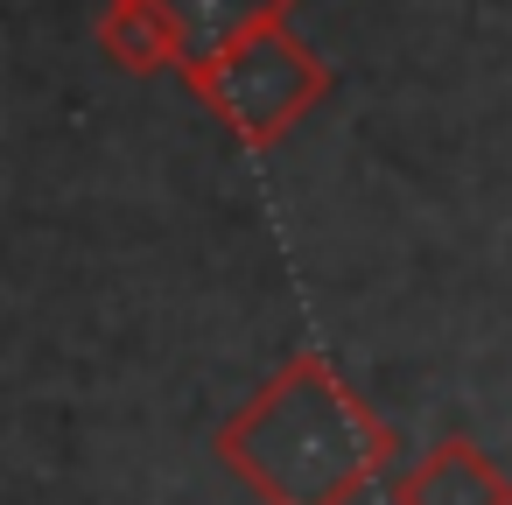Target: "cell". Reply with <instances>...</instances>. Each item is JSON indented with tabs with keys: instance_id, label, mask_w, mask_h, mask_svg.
I'll use <instances>...</instances> for the list:
<instances>
[{
	"instance_id": "277c9868",
	"label": "cell",
	"mask_w": 512,
	"mask_h": 505,
	"mask_svg": "<svg viewBox=\"0 0 512 505\" xmlns=\"http://www.w3.org/2000/svg\"><path fill=\"white\" fill-rule=\"evenodd\" d=\"M99 57L120 64L127 78H155V71H183V36L162 15V0H106L99 22Z\"/></svg>"
},
{
	"instance_id": "5b68a950",
	"label": "cell",
	"mask_w": 512,
	"mask_h": 505,
	"mask_svg": "<svg viewBox=\"0 0 512 505\" xmlns=\"http://www.w3.org/2000/svg\"><path fill=\"white\" fill-rule=\"evenodd\" d=\"M162 15L183 36V64H197V57H211L267 22H288V0H162Z\"/></svg>"
},
{
	"instance_id": "3957f363",
	"label": "cell",
	"mask_w": 512,
	"mask_h": 505,
	"mask_svg": "<svg viewBox=\"0 0 512 505\" xmlns=\"http://www.w3.org/2000/svg\"><path fill=\"white\" fill-rule=\"evenodd\" d=\"M393 505H512V477L470 435H442L393 477Z\"/></svg>"
},
{
	"instance_id": "6da1fadb",
	"label": "cell",
	"mask_w": 512,
	"mask_h": 505,
	"mask_svg": "<svg viewBox=\"0 0 512 505\" xmlns=\"http://www.w3.org/2000/svg\"><path fill=\"white\" fill-rule=\"evenodd\" d=\"M211 449L260 505H358L393 463V428L323 351H295Z\"/></svg>"
},
{
	"instance_id": "7a4b0ae2",
	"label": "cell",
	"mask_w": 512,
	"mask_h": 505,
	"mask_svg": "<svg viewBox=\"0 0 512 505\" xmlns=\"http://www.w3.org/2000/svg\"><path fill=\"white\" fill-rule=\"evenodd\" d=\"M176 78L197 92V106H204L246 155L281 148V141L309 120V106L330 92V64H323L288 22L253 29V36H239V43H225V50L183 64Z\"/></svg>"
}]
</instances>
